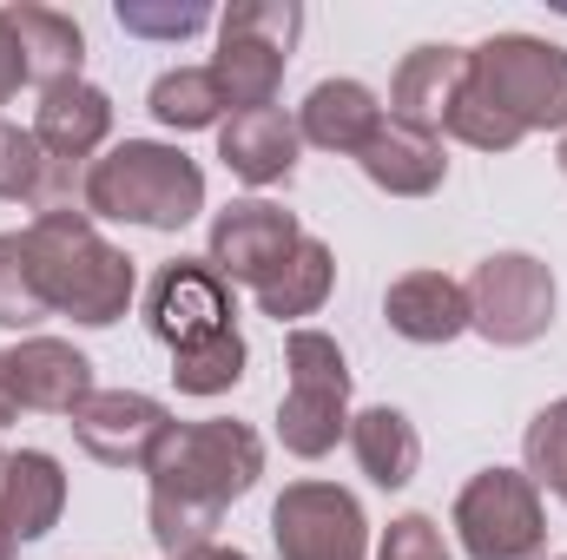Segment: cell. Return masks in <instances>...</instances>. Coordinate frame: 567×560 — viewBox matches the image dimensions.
I'll list each match as a JSON object with an SVG mask.
<instances>
[{
    "instance_id": "obj_1",
    "label": "cell",
    "mask_w": 567,
    "mask_h": 560,
    "mask_svg": "<svg viewBox=\"0 0 567 560\" xmlns=\"http://www.w3.org/2000/svg\"><path fill=\"white\" fill-rule=\"evenodd\" d=\"M152 541L165 554H192V548H212V528L225 521V508L238 495L258 488L265 475V442L251 422L212 416V422H172V435L158 442L152 455Z\"/></svg>"
},
{
    "instance_id": "obj_2",
    "label": "cell",
    "mask_w": 567,
    "mask_h": 560,
    "mask_svg": "<svg viewBox=\"0 0 567 560\" xmlns=\"http://www.w3.org/2000/svg\"><path fill=\"white\" fill-rule=\"evenodd\" d=\"M27 251H33V278L47 290V303L86 330H106L126 317L133 303V258L113 251L86 211H47L27 225Z\"/></svg>"
},
{
    "instance_id": "obj_3",
    "label": "cell",
    "mask_w": 567,
    "mask_h": 560,
    "mask_svg": "<svg viewBox=\"0 0 567 560\" xmlns=\"http://www.w3.org/2000/svg\"><path fill=\"white\" fill-rule=\"evenodd\" d=\"M205 211V172L158 139H126L86 165V218H120L145 231H178Z\"/></svg>"
},
{
    "instance_id": "obj_4",
    "label": "cell",
    "mask_w": 567,
    "mask_h": 560,
    "mask_svg": "<svg viewBox=\"0 0 567 560\" xmlns=\"http://www.w3.org/2000/svg\"><path fill=\"white\" fill-rule=\"evenodd\" d=\"M482 106H495L522 139L528 133H567V46L535 33H495L468 53V86Z\"/></svg>"
},
{
    "instance_id": "obj_5",
    "label": "cell",
    "mask_w": 567,
    "mask_h": 560,
    "mask_svg": "<svg viewBox=\"0 0 567 560\" xmlns=\"http://www.w3.org/2000/svg\"><path fill=\"white\" fill-rule=\"evenodd\" d=\"M284 363H290V390L278 403V435L290 455L317 462L350 435V363L323 330H290Z\"/></svg>"
},
{
    "instance_id": "obj_6",
    "label": "cell",
    "mask_w": 567,
    "mask_h": 560,
    "mask_svg": "<svg viewBox=\"0 0 567 560\" xmlns=\"http://www.w3.org/2000/svg\"><path fill=\"white\" fill-rule=\"evenodd\" d=\"M297 27H303V13H297L290 0H238V7L218 20V60H212V80H218V93H225L231 113L278 106L284 60H290Z\"/></svg>"
},
{
    "instance_id": "obj_7",
    "label": "cell",
    "mask_w": 567,
    "mask_h": 560,
    "mask_svg": "<svg viewBox=\"0 0 567 560\" xmlns=\"http://www.w3.org/2000/svg\"><path fill=\"white\" fill-rule=\"evenodd\" d=\"M455 535L468 560H542L548 554L542 488L522 468H482L455 495Z\"/></svg>"
},
{
    "instance_id": "obj_8",
    "label": "cell",
    "mask_w": 567,
    "mask_h": 560,
    "mask_svg": "<svg viewBox=\"0 0 567 560\" xmlns=\"http://www.w3.org/2000/svg\"><path fill=\"white\" fill-rule=\"evenodd\" d=\"M462 290H468V330H482L502 350H522V343L548 336V323H555V278L528 251L482 258Z\"/></svg>"
},
{
    "instance_id": "obj_9",
    "label": "cell",
    "mask_w": 567,
    "mask_h": 560,
    "mask_svg": "<svg viewBox=\"0 0 567 560\" xmlns=\"http://www.w3.org/2000/svg\"><path fill=\"white\" fill-rule=\"evenodd\" d=\"M271 541L284 560H370V521L337 481H290L271 508Z\"/></svg>"
},
{
    "instance_id": "obj_10",
    "label": "cell",
    "mask_w": 567,
    "mask_h": 560,
    "mask_svg": "<svg viewBox=\"0 0 567 560\" xmlns=\"http://www.w3.org/2000/svg\"><path fill=\"white\" fill-rule=\"evenodd\" d=\"M238 310H231V283L212 271V258H178V265H165L158 278H152V297H145V323H152V336L178 356V350H198V343H212V336H225V330H238L231 323Z\"/></svg>"
},
{
    "instance_id": "obj_11",
    "label": "cell",
    "mask_w": 567,
    "mask_h": 560,
    "mask_svg": "<svg viewBox=\"0 0 567 560\" xmlns=\"http://www.w3.org/2000/svg\"><path fill=\"white\" fill-rule=\"evenodd\" d=\"M303 245V225L271 198H238L212 218V271L225 283H258Z\"/></svg>"
},
{
    "instance_id": "obj_12",
    "label": "cell",
    "mask_w": 567,
    "mask_h": 560,
    "mask_svg": "<svg viewBox=\"0 0 567 560\" xmlns=\"http://www.w3.org/2000/svg\"><path fill=\"white\" fill-rule=\"evenodd\" d=\"M73 435L106 468H152L158 442L172 435V416H165V403H152L140 390H93L73 416Z\"/></svg>"
},
{
    "instance_id": "obj_13",
    "label": "cell",
    "mask_w": 567,
    "mask_h": 560,
    "mask_svg": "<svg viewBox=\"0 0 567 560\" xmlns=\"http://www.w3.org/2000/svg\"><path fill=\"white\" fill-rule=\"evenodd\" d=\"M7 383H13L20 409L80 416V403L93 396V363L73 343H60V336H27V343L7 350Z\"/></svg>"
},
{
    "instance_id": "obj_14",
    "label": "cell",
    "mask_w": 567,
    "mask_h": 560,
    "mask_svg": "<svg viewBox=\"0 0 567 560\" xmlns=\"http://www.w3.org/2000/svg\"><path fill=\"white\" fill-rule=\"evenodd\" d=\"M468 86V53L462 46H416L403 66H396V86H390V120L416 126V133H435L449 126L455 100Z\"/></svg>"
},
{
    "instance_id": "obj_15",
    "label": "cell",
    "mask_w": 567,
    "mask_h": 560,
    "mask_svg": "<svg viewBox=\"0 0 567 560\" xmlns=\"http://www.w3.org/2000/svg\"><path fill=\"white\" fill-rule=\"evenodd\" d=\"M113 133V100L100 93V86H86V80H73V86H53V93H40V113H33V139L40 152L53 158V165H93V152L106 145Z\"/></svg>"
},
{
    "instance_id": "obj_16",
    "label": "cell",
    "mask_w": 567,
    "mask_h": 560,
    "mask_svg": "<svg viewBox=\"0 0 567 560\" xmlns=\"http://www.w3.org/2000/svg\"><path fill=\"white\" fill-rule=\"evenodd\" d=\"M7 13V27H13V46H20V73H27V86H40V93H53V86H73L80 80V60H86V33H80V20L73 13H60V7H0Z\"/></svg>"
},
{
    "instance_id": "obj_17",
    "label": "cell",
    "mask_w": 567,
    "mask_h": 560,
    "mask_svg": "<svg viewBox=\"0 0 567 560\" xmlns=\"http://www.w3.org/2000/svg\"><path fill=\"white\" fill-rule=\"evenodd\" d=\"M357 165H363V178H370L377 191H390V198H429V191L449 178L442 139L403 126V120H383V126L370 133V145L357 152Z\"/></svg>"
},
{
    "instance_id": "obj_18",
    "label": "cell",
    "mask_w": 567,
    "mask_h": 560,
    "mask_svg": "<svg viewBox=\"0 0 567 560\" xmlns=\"http://www.w3.org/2000/svg\"><path fill=\"white\" fill-rule=\"evenodd\" d=\"M297 120L278 113V106H258V113H231L218 126V158L245 178V185H284L297 172Z\"/></svg>"
},
{
    "instance_id": "obj_19",
    "label": "cell",
    "mask_w": 567,
    "mask_h": 560,
    "mask_svg": "<svg viewBox=\"0 0 567 560\" xmlns=\"http://www.w3.org/2000/svg\"><path fill=\"white\" fill-rule=\"evenodd\" d=\"M383 317L410 343H455L468 330V290L449 278V271H410V278L390 283Z\"/></svg>"
},
{
    "instance_id": "obj_20",
    "label": "cell",
    "mask_w": 567,
    "mask_h": 560,
    "mask_svg": "<svg viewBox=\"0 0 567 560\" xmlns=\"http://www.w3.org/2000/svg\"><path fill=\"white\" fill-rule=\"evenodd\" d=\"M383 126V106L363 80H317L310 100L297 106V139L303 145H323V152H363L370 133Z\"/></svg>"
},
{
    "instance_id": "obj_21",
    "label": "cell",
    "mask_w": 567,
    "mask_h": 560,
    "mask_svg": "<svg viewBox=\"0 0 567 560\" xmlns=\"http://www.w3.org/2000/svg\"><path fill=\"white\" fill-rule=\"evenodd\" d=\"M60 508H66V475H60V462H53L47 448H20V455H7L0 515L13 521V535H20V541H40V535H53Z\"/></svg>"
},
{
    "instance_id": "obj_22",
    "label": "cell",
    "mask_w": 567,
    "mask_h": 560,
    "mask_svg": "<svg viewBox=\"0 0 567 560\" xmlns=\"http://www.w3.org/2000/svg\"><path fill=\"white\" fill-rule=\"evenodd\" d=\"M350 455H357V468L377 481V488H410L416 481V462H423V442H416V428L403 409H363V416H350Z\"/></svg>"
},
{
    "instance_id": "obj_23",
    "label": "cell",
    "mask_w": 567,
    "mask_h": 560,
    "mask_svg": "<svg viewBox=\"0 0 567 560\" xmlns=\"http://www.w3.org/2000/svg\"><path fill=\"white\" fill-rule=\"evenodd\" d=\"M330 283H337V258H330V245L303 231V245L284 258L271 278L258 283V310L278 317V323H297V317H310V310L330 297Z\"/></svg>"
},
{
    "instance_id": "obj_24",
    "label": "cell",
    "mask_w": 567,
    "mask_h": 560,
    "mask_svg": "<svg viewBox=\"0 0 567 560\" xmlns=\"http://www.w3.org/2000/svg\"><path fill=\"white\" fill-rule=\"evenodd\" d=\"M152 120L172 133H205L225 126V93L212 80V66H172L152 80Z\"/></svg>"
},
{
    "instance_id": "obj_25",
    "label": "cell",
    "mask_w": 567,
    "mask_h": 560,
    "mask_svg": "<svg viewBox=\"0 0 567 560\" xmlns=\"http://www.w3.org/2000/svg\"><path fill=\"white\" fill-rule=\"evenodd\" d=\"M40 317H53V303L33 278L27 231H0V330H33Z\"/></svg>"
},
{
    "instance_id": "obj_26",
    "label": "cell",
    "mask_w": 567,
    "mask_h": 560,
    "mask_svg": "<svg viewBox=\"0 0 567 560\" xmlns=\"http://www.w3.org/2000/svg\"><path fill=\"white\" fill-rule=\"evenodd\" d=\"M238 376H245V336H238V330H225V336H212V343L172 356V383H178L185 396H225Z\"/></svg>"
},
{
    "instance_id": "obj_27",
    "label": "cell",
    "mask_w": 567,
    "mask_h": 560,
    "mask_svg": "<svg viewBox=\"0 0 567 560\" xmlns=\"http://www.w3.org/2000/svg\"><path fill=\"white\" fill-rule=\"evenodd\" d=\"M522 455H528V468H522V475H528L535 488H548V495L567 508V396H561V403H548L542 416L528 422Z\"/></svg>"
},
{
    "instance_id": "obj_28",
    "label": "cell",
    "mask_w": 567,
    "mask_h": 560,
    "mask_svg": "<svg viewBox=\"0 0 567 560\" xmlns=\"http://www.w3.org/2000/svg\"><path fill=\"white\" fill-rule=\"evenodd\" d=\"M40 178H47L40 139L0 120V198H27V205H33V198H40Z\"/></svg>"
},
{
    "instance_id": "obj_29",
    "label": "cell",
    "mask_w": 567,
    "mask_h": 560,
    "mask_svg": "<svg viewBox=\"0 0 567 560\" xmlns=\"http://www.w3.org/2000/svg\"><path fill=\"white\" fill-rule=\"evenodd\" d=\"M212 13L205 7H145V0H120V27L140 33V40H185L198 33Z\"/></svg>"
},
{
    "instance_id": "obj_30",
    "label": "cell",
    "mask_w": 567,
    "mask_h": 560,
    "mask_svg": "<svg viewBox=\"0 0 567 560\" xmlns=\"http://www.w3.org/2000/svg\"><path fill=\"white\" fill-rule=\"evenodd\" d=\"M377 560H449V541H442V528L429 515H403V521H390Z\"/></svg>"
},
{
    "instance_id": "obj_31",
    "label": "cell",
    "mask_w": 567,
    "mask_h": 560,
    "mask_svg": "<svg viewBox=\"0 0 567 560\" xmlns=\"http://www.w3.org/2000/svg\"><path fill=\"white\" fill-rule=\"evenodd\" d=\"M20 86H27V73H20V46H13V27H7V13H0V106H7Z\"/></svg>"
},
{
    "instance_id": "obj_32",
    "label": "cell",
    "mask_w": 567,
    "mask_h": 560,
    "mask_svg": "<svg viewBox=\"0 0 567 560\" xmlns=\"http://www.w3.org/2000/svg\"><path fill=\"white\" fill-rule=\"evenodd\" d=\"M20 416V403H13V383H7V350H0V428Z\"/></svg>"
},
{
    "instance_id": "obj_33",
    "label": "cell",
    "mask_w": 567,
    "mask_h": 560,
    "mask_svg": "<svg viewBox=\"0 0 567 560\" xmlns=\"http://www.w3.org/2000/svg\"><path fill=\"white\" fill-rule=\"evenodd\" d=\"M178 560H251V554H238V548H218V541H212V548H192V554H178Z\"/></svg>"
},
{
    "instance_id": "obj_34",
    "label": "cell",
    "mask_w": 567,
    "mask_h": 560,
    "mask_svg": "<svg viewBox=\"0 0 567 560\" xmlns=\"http://www.w3.org/2000/svg\"><path fill=\"white\" fill-rule=\"evenodd\" d=\"M13 554H20V535H13V521L0 515V560H13Z\"/></svg>"
},
{
    "instance_id": "obj_35",
    "label": "cell",
    "mask_w": 567,
    "mask_h": 560,
    "mask_svg": "<svg viewBox=\"0 0 567 560\" xmlns=\"http://www.w3.org/2000/svg\"><path fill=\"white\" fill-rule=\"evenodd\" d=\"M561 178H567V133H561Z\"/></svg>"
},
{
    "instance_id": "obj_36",
    "label": "cell",
    "mask_w": 567,
    "mask_h": 560,
    "mask_svg": "<svg viewBox=\"0 0 567 560\" xmlns=\"http://www.w3.org/2000/svg\"><path fill=\"white\" fill-rule=\"evenodd\" d=\"M0 481H7V448H0Z\"/></svg>"
}]
</instances>
